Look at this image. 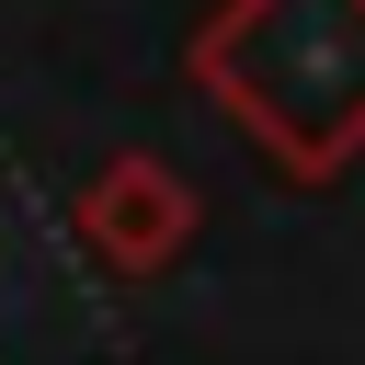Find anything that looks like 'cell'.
<instances>
[{
    "instance_id": "cell-1",
    "label": "cell",
    "mask_w": 365,
    "mask_h": 365,
    "mask_svg": "<svg viewBox=\"0 0 365 365\" xmlns=\"http://www.w3.org/2000/svg\"><path fill=\"white\" fill-rule=\"evenodd\" d=\"M194 91L285 182H342L365 148V0H228L194 34Z\"/></svg>"
},
{
    "instance_id": "cell-2",
    "label": "cell",
    "mask_w": 365,
    "mask_h": 365,
    "mask_svg": "<svg viewBox=\"0 0 365 365\" xmlns=\"http://www.w3.org/2000/svg\"><path fill=\"white\" fill-rule=\"evenodd\" d=\"M194 228H205L194 182H182L171 160H148V148H114V160L68 194V240H80L114 285H160V274L194 251Z\"/></svg>"
}]
</instances>
